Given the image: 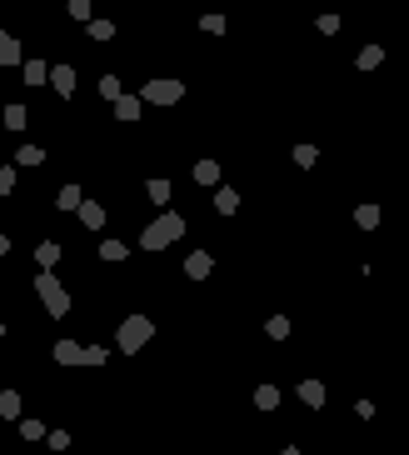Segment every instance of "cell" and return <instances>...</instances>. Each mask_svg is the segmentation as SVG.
Instances as JSON below:
<instances>
[{"instance_id":"6da1fadb","label":"cell","mask_w":409,"mask_h":455,"mask_svg":"<svg viewBox=\"0 0 409 455\" xmlns=\"http://www.w3.org/2000/svg\"><path fill=\"white\" fill-rule=\"evenodd\" d=\"M180 236H185V215L165 210V215H155L145 231H140V245H145V250H165V245H175Z\"/></svg>"},{"instance_id":"7a4b0ae2","label":"cell","mask_w":409,"mask_h":455,"mask_svg":"<svg viewBox=\"0 0 409 455\" xmlns=\"http://www.w3.org/2000/svg\"><path fill=\"white\" fill-rule=\"evenodd\" d=\"M35 296L45 301V310H50V315H65V310H70V296H65V286H61V280H55L50 270H40V275H35Z\"/></svg>"},{"instance_id":"3957f363","label":"cell","mask_w":409,"mask_h":455,"mask_svg":"<svg viewBox=\"0 0 409 455\" xmlns=\"http://www.w3.org/2000/svg\"><path fill=\"white\" fill-rule=\"evenodd\" d=\"M150 335H155V320H150V315H125V320H120V351L135 356Z\"/></svg>"},{"instance_id":"277c9868","label":"cell","mask_w":409,"mask_h":455,"mask_svg":"<svg viewBox=\"0 0 409 455\" xmlns=\"http://www.w3.org/2000/svg\"><path fill=\"white\" fill-rule=\"evenodd\" d=\"M150 105H175L185 95V80H145V90H140Z\"/></svg>"},{"instance_id":"5b68a950","label":"cell","mask_w":409,"mask_h":455,"mask_svg":"<svg viewBox=\"0 0 409 455\" xmlns=\"http://www.w3.org/2000/svg\"><path fill=\"white\" fill-rule=\"evenodd\" d=\"M300 401H305L310 411H320V406H325V380L305 375V380H300Z\"/></svg>"},{"instance_id":"8992f818","label":"cell","mask_w":409,"mask_h":455,"mask_svg":"<svg viewBox=\"0 0 409 455\" xmlns=\"http://www.w3.org/2000/svg\"><path fill=\"white\" fill-rule=\"evenodd\" d=\"M135 116H140V95H115V121L130 126Z\"/></svg>"},{"instance_id":"52a82bcc","label":"cell","mask_w":409,"mask_h":455,"mask_svg":"<svg viewBox=\"0 0 409 455\" xmlns=\"http://www.w3.org/2000/svg\"><path fill=\"white\" fill-rule=\"evenodd\" d=\"M55 360H61V365H80L85 346H75V340H55Z\"/></svg>"},{"instance_id":"ba28073f","label":"cell","mask_w":409,"mask_h":455,"mask_svg":"<svg viewBox=\"0 0 409 455\" xmlns=\"http://www.w3.org/2000/svg\"><path fill=\"white\" fill-rule=\"evenodd\" d=\"M20 61H25V55H20V40L0 30V66H20Z\"/></svg>"},{"instance_id":"9c48e42d","label":"cell","mask_w":409,"mask_h":455,"mask_svg":"<svg viewBox=\"0 0 409 455\" xmlns=\"http://www.w3.org/2000/svg\"><path fill=\"white\" fill-rule=\"evenodd\" d=\"M210 265H215V260H210L205 250H195V255H185V275H190V280H205V275H210Z\"/></svg>"},{"instance_id":"30bf717a","label":"cell","mask_w":409,"mask_h":455,"mask_svg":"<svg viewBox=\"0 0 409 455\" xmlns=\"http://www.w3.org/2000/svg\"><path fill=\"white\" fill-rule=\"evenodd\" d=\"M45 80H50L55 90H61V95H70V90H75V71H70V66H55Z\"/></svg>"},{"instance_id":"8fae6325","label":"cell","mask_w":409,"mask_h":455,"mask_svg":"<svg viewBox=\"0 0 409 455\" xmlns=\"http://www.w3.org/2000/svg\"><path fill=\"white\" fill-rule=\"evenodd\" d=\"M215 210H220V215H235V210H240V195L229 190V186H220V190H215Z\"/></svg>"},{"instance_id":"7c38bea8","label":"cell","mask_w":409,"mask_h":455,"mask_svg":"<svg viewBox=\"0 0 409 455\" xmlns=\"http://www.w3.org/2000/svg\"><path fill=\"white\" fill-rule=\"evenodd\" d=\"M80 220L90 225V231H100V225H105V205H95V200H80Z\"/></svg>"},{"instance_id":"4fadbf2b","label":"cell","mask_w":409,"mask_h":455,"mask_svg":"<svg viewBox=\"0 0 409 455\" xmlns=\"http://www.w3.org/2000/svg\"><path fill=\"white\" fill-rule=\"evenodd\" d=\"M80 186H61V195H55V205H61V210H80Z\"/></svg>"},{"instance_id":"5bb4252c","label":"cell","mask_w":409,"mask_h":455,"mask_svg":"<svg viewBox=\"0 0 409 455\" xmlns=\"http://www.w3.org/2000/svg\"><path fill=\"white\" fill-rule=\"evenodd\" d=\"M195 181H200V186H220V165H215V160H200V165H195Z\"/></svg>"},{"instance_id":"9a60e30c","label":"cell","mask_w":409,"mask_h":455,"mask_svg":"<svg viewBox=\"0 0 409 455\" xmlns=\"http://www.w3.org/2000/svg\"><path fill=\"white\" fill-rule=\"evenodd\" d=\"M35 260H40V270H50L55 260H61V245H55V241H40V250H35Z\"/></svg>"},{"instance_id":"2e32d148","label":"cell","mask_w":409,"mask_h":455,"mask_svg":"<svg viewBox=\"0 0 409 455\" xmlns=\"http://www.w3.org/2000/svg\"><path fill=\"white\" fill-rule=\"evenodd\" d=\"M255 406H260V411H275V406H279V390H275V385H260V390H255Z\"/></svg>"},{"instance_id":"e0dca14e","label":"cell","mask_w":409,"mask_h":455,"mask_svg":"<svg viewBox=\"0 0 409 455\" xmlns=\"http://www.w3.org/2000/svg\"><path fill=\"white\" fill-rule=\"evenodd\" d=\"M0 415H11V420L20 415V395L15 390H0Z\"/></svg>"},{"instance_id":"ac0fdd59","label":"cell","mask_w":409,"mask_h":455,"mask_svg":"<svg viewBox=\"0 0 409 455\" xmlns=\"http://www.w3.org/2000/svg\"><path fill=\"white\" fill-rule=\"evenodd\" d=\"M85 30H90V40H110L115 35V20H85Z\"/></svg>"},{"instance_id":"d6986e66","label":"cell","mask_w":409,"mask_h":455,"mask_svg":"<svg viewBox=\"0 0 409 455\" xmlns=\"http://www.w3.org/2000/svg\"><path fill=\"white\" fill-rule=\"evenodd\" d=\"M45 75H50L45 61H25V80H30V85H45Z\"/></svg>"},{"instance_id":"ffe728a7","label":"cell","mask_w":409,"mask_h":455,"mask_svg":"<svg viewBox=\"0 0 409 455\" xmlns=\"http://www.w3.org/2000/svg\"><path fill=\"white\" fill-rule=\"evenodd\" d=\"M40 160H45L40 145H20V150H15V165H40Z\"/></svg>"},{"instance_id":"44dd1931","label":"cell","mask_w":409,"mask_h":455,"mask_svg":"<svg viewBox=\"0 0 409 455\" xmlns=\"http://www.w3.org/2000/svg\"><path fill=\"white\" fill-rule=\"evenodd\" d=\"M379 61H384V50H379V45H365V50H360V71H375Z\"/></svg>"},{"instance_id":"7402d4cb","label":"cell","mask_w":409,"mask_h":455,"mask_svg":"<svg viewBox=\"0 0 409 455\" xmlns=\"http://www.w3.org/2000/svg\"><path fill=\"white\" fill-rule=\"evenodd\" d=\"M100 260L120 265V260H125V245H120V241H105V245H100Z\"/></svg>"},{"instance_id":"603a6c76","label":"cell","mask_w":409,"mask_h":455,"mask_svg":"<svg viewBox=\"0 0 409 455\" xmlns=\"http://www.w3.org/2000/svg\"><path fill=\"white\" fill-rule=\"evenodd\" d=\"M355 220L365 225V231H375V225H379V205H360V210H355Z\"/></svg>"},{"instance_id":"cb8c5ba5","label":"cell","mask_w":409,"mask_h":455,"mask_svg":"<svg viewBox=\"0 0 409 455\" xmlns=\"http://www.w3.org/2000/svg\"><path fill=\"white\" fill-rule=\"evenodd\" d=\"M6 126L11 131H25V105H6Z\"/></svg>"},{"instance_id":"d4e9b609","label":"cell","mask_w":409,"mask_h":455,"mask_svg":"<svg viewBox=\"0 0 409 455\" xmlns=\"http://www.w3.org/2000/svg\"><path fill=\"white\" fill-rule=\"evenodd\" d=\"M11 190H15V170H11V165H0V200H6Z\"/></svg>"},{"instance_id":"484cf974","label":"cell","mask_w":409,"mask_h":455,"mask_svg":"<svg viewBox=\"0 0 409 455\" xmlns=\"http://www.w3.org/2000/svg\"><path fill=\"white\" fill-rule=\"evenodd\" d=\"M315 160H320L315 145H295V165H315Z\"/></svg>"},{"instance_id":"4316f807","label":"cell","mask_w":409,"mask_h":455,"mask_svg":"<svg viewBox=\"0 0 409 455\" xmlns=\"http://www.w3.org/2000/svg\"><path fill=\"white\" fill-rule=\"evenodd\" d=\"M150 200L165 205V200H170V181H150Z\"/></svg>"},{"instance_id":"83f0119b","label":"cell","mask_w":409,"mask_h":455,"mask_svg":"<svg viewBox=\"0 0 409 455\" xmlns=\"http://www.w3.org/2000/svg\"><path fill=\"white\" fill-rule=\"evenodd\" d=\"M200 25H205V35H225V16H205Z\"/></svg>"},{"instance_id":"f1b7e54d","label":"cell","mask_w":409,"mask_h":455,"mask_svg":"<svg viewBox=\"0 0 409 455\" xmlns=\"http://www.w3.org/2000/svg\"><path fill=\"white\" fill-rule=\"evenodd\" d=\"M284 335H289V320L275 315V320H270V340H284Z\"/></svg>"},{"instance_id":"f546056e","label":"cell","mask_w":409,"mask_h":455,"mask_svg":"<svg viewBox=\"0 0 409 455\" xmlns=\"http://www.w3.org/2000/svg\"><path fill=\"white\" fill-rule=\"evenodd\" d=\"M20 435H25V440H40L45 425H40V420H20Z\"/></svg>"},{"instance_id":"4dcf8cb0","label":"cell","mask_w":409,"mask_h":455,"mask_svg":"<svg viewBox=\"0 0 409 455\" xmlns=\"http://www.w3.org/2000/svg\"><path fill=\"white\" fill-rule=\"evenodd\" d=\"M70 20H90V0H70Z\"/></svg>"},{"instance_id":"1f68e13d","label":"cell","mask_w":409,"mask_h":455,"mask_svg":"<svg viewBox=\"0 0 409 455\" xmlns=\"http://www.w3.org/2000/svg\"><path fill=\"white\" fill-rule=\"evenodd\" d=\"M100 95H105V100H115V95H120V80L105 75V80H100Z\"/></svg>"},{"instance_id":"d6a6232c","label":"cell","mask_w":409,"mask_h":455,"mask_svg":"<svg viewBox=\"0 0 409 455\" xmlns=\"http://www.w3.org/2000/svg\"><path fill=\"white\" fill-rule=\"evenodd\" d=\"M80 365H105V351H100V346H85V360H80Z\"/></svg>"},{"instance_id":"836d02e7","label":"cell","mask_w":409,"mask_h":455,"mask_svg":"<svg viewBox=\"0 0 409 455\" xmlns=\"http://www.w3.org/2000/svg\"><path fill=\"white\" fill-rule=\"evenodd\" d=\"M6 250H11V236H0V255H6Z\"/></svg>"},{"instance_id":"e575fe53","label":"cell","mask_w":409,"mask_h":455,"mask_svg":"<svg viewBox=\"0 0 409 455\" xmlns=\"http://www.w3.org/2000/svg\"><path fill=\"white\" fill-rule=\"evenodd\" d=\"M279 455H300V450H295V445H284V450H279Z\"/></svg>"},{"instance_id":"d590c367","label":"cell","mask_w":409,"mask_h":455,"mask_svg":"<svg viewBox=\"0 0 409 455\" xmlns=\"http://www.w3.org/2000/svg\"><path fill=\"white\" fill-rule=\"evenodd\" d=\"M0 340H6V325H0Z\"/></svg>"}]
</instances>
